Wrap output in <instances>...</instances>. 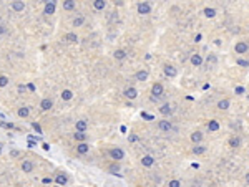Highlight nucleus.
<instances>
[{
    "label": "nucleus",
    "mask_w": 249,
    "mask_h": 187,
    "mask_svg": "<svg viewBox=\"0 0 249 187\" xmlns=\"http://www.w3.org/2000/svg\"><path fill=\"white\" fill-rule=\"evenodd\" d=\"M163 91H164V88H163V85L161 83H154L153 86H151V101H156L158 98H161L163 96Z\"/></svg>",
    "instance_id": "f257e3e1"
},
{
    "label": "nucleus",
    "mask_w": 249,
    "mask_h": 187,
    "mask_svg": "<svg viewBox=\"0 0 249 187\" xmlns=\"http://www.w3.org/2000/svg\"><path fill=\"white\" fill-rule=\"evenodd\" d=\"M136 10H138L140 15H149V12H151V4H148V2H140V4L136 5Z\"/></svg>",
    "instance_id": "f03ea898"
},
{
    "label": "nucleus",
    "mask_w": 249,
    "mask_h": 187,
    "mask_svg": "<svg viewBox=\"0 0 249 187\" xmlns=\"http://www.w3.org/2000/svg\"><path fill=\"white\" fill-rule=\"evenodd\" d=\"M234 51L238 55H244L249 51V45L246 43V42H238V43L234 45Z\"/></svg>",
    "instance_id": "7ed1b4c3"
},
{
    "label": "nucleus",
    "mask_w": 249,
    "mask_h": 187,
    "mask_svg": "<svg viewBox=\"0 0 249 187\" xmlns=\"http://www.w3.org/2000/svg\"><path fill=\"white\" fill-rule=\"evenodd\" d=\"M110 156L113 161H121L124 157V151L120 148H113V149H110Z\"/></svg>",
    "instance_id": "20e7f679"
},
{
    "label": "nucleus",
    "mask_w": 249,
    "mask_h": 187,
    "mask_svg": "<svg viewBox=\"0 0 249 187\" xmlns=\"http://www.w3.org/2000/svg\"><path fill=\"white\" fill-rule=\"evenodd\" d=\"M163 71H164V75L168 76V78H176V75H178V70L174 68L173 65H164L163 66Z\"/></svg>",
    "instance_id": "39448f33"
},
{
    "label": "nucleus",
    "mask_w": 249,
    "mask_h": 187,
    "mask_svg": "<svg viewBox=\"0 0 249 187\" xmlns=\"http://www.w3.org/2000/svg\"><path fill=\"white\" fill-rule=\"evenodd\" d=\"M158 128H160V131H163V133H170V131L173 129V124H171V121L163 119V121L158 122Z\"/></svg>",
    "instance_id": "423d86ee"
},
{
    "label": "nucleus",
    "mask_w": 249,
    "mask_h": 187,
    "mask_svg": "<svg viewBox=\"0 0 249 187\" xmlns=\"http://www.w3.org/2000/svg\"><path fill=\"white\" fill-rule=\"evenodd\" d=\"M173 106L170 105V103H164V105H161V108H160V113L163 116H170V114H173Z\"/></svg>",
    "instance_id": "0eeeda50"
},
{
    "label": "nucleus",
    "mask_w": 249,
    "mask_h": 187,
    "mask_svg": "<svg viewBox=\"0 0 249 187\" xmlns=\"http://www.w3.org/2000/svg\"><path fill=\"white\" fill-rule=\"evenodd\" d=\"M123 94L128 98V99H136V96H138V91H136V88L130 86V88H126V90H124Z\"/></svg>",
    "instance_id": "6e6552de"
},
{
    "label": "nucleus",
    "mask_w": 249,
    "mask_h": 187,
    "mask_svg": "<svg viewBox=\"0 0 249 187\" xmlns=\"http://www.w3.org/2000/svg\"><path fill=\"white\" fill-rule=\"evenodd\" d=\"M141 164L145 165V167H151V165L154 164V157H153V156H149V154L143 156V157H141Z\"/></svg>",
    "instance_id": "1a4fd4ad"
},
{
    "label": "nucleus",
    "mask_w": 249,
    "mask_h": 187,
    "mask_svg": "<svg viewBox=\"0 0 249 187\" xmlns=\"http://www.w3.org/2000/svg\"><path fill=\"white\" fill-rule=\"evenodd\" d=\"M191 65L193 66H201V65H203V56H201V55H198V53L191 55Z\"/></svg>",
    "instance_id": "9d476101"
},
{
    "label": "nucleus",
    "mask_w": 249,
    "mask_h": 187,
    "mask_svg": "<svg viewBox=\"0 0 249 187\" xmlns=\"http://www.w3.org/2000/svg\"><path fill=\"white\" fill-rule=\"evenodd\" d=\"M135 78H136V81H146L148 79V71L146 70H140V71L135 73Z\"/></svg>",
    "instance_id": "9b49d317"
},
{
    "label": "nucleus",
    "mask_w": 249,
    "mask_h": 187,
    "mask_svg": "<svg viewBox=\"0 0 249 187\" xmlns=\"http://www.w3.org/2000/svg\"><path fill=\"white\" fill-rule=\"evenodd\" d=\"M229 106H231V101L229 99H219L218 101V109H221V111L229 109Z\"/></svg>",
    "instance_id": "f8f14e48"
},
{
    "label": "nucleus",
    "mask_w": 249,
    "mask_h": 187,
    "mask_svg": "<svg viewBox=\"0 0 249 187\" xmlns=\"http://www.w3.org/2000/svg\"><path fill=\"white\" fill-rule=\"evenodd\" d=\"M239 146H241V137H239V136L229 137V148L236 149V148H239Z\"/></svg>",
    "instance_id": "ddd939ff"
},
{
    "label": "nucleus",
    "mask_w": 249,
    "mask_h": 187,
    "mask_svg": "<svg viewBox=\"0 0 249 187\" xmlns=\"http://www.w3.org/2000/svg\"><path fill=\"white\" fill-rule=\"evenodd\" d=\"M208 131H211V133L219 131V122H218L216 119H211V121L208 122Z\"/></svg>",
    "instance_id": "4468645a"
},
{
    "label": "nucleus",
    "mask_w": 249,
    "mask_h": 187,
    "mask_svg": "<svg viewBox=\"0 0 249 187\" xmlns=\"http://www.w3.org/2000/svg\"><path fill=\"white\" fill-rule=\"evenodd\" d=\"M86 128H88V122L86 121H83V119L76 121V133H85Z\"/></svg>",
    "instance_id": "2eb2a0df"
},
{
    "label": "nucleus",
    "mask_w": 249,
    "mask_h": 187,
    "mask_svg": "<svg viewBox=\"0 0 249 187\" xmlns=\"http://www.w3.org/2000/svg\"><path fill=\"white\" fill-rule=\"evenodd\" d=\"M191 141L194 144H199L201 141H203V133H201V131H194V133L191 134Z\"/></svg>",
    "instance_id": "dca6fc26"
},
{
    "label": "nucleus",
    "mask_w": 249,
    "mask_h": 187,
    "mask_svg": "<svg viewBox=\"0 0 249 187\" xmlns=\"http://www.w3.org/2000/svg\"><path fill=\"white\" fill-rule=\"evenodd\" d=\"M22 171H23V172H32L33 171V162L32 161H23L22 162Z\"/></svg>",
    "instance_id": "f3484780"
},
{
    "label": "nucleus",
    "mask_w": 249,
    "mask_h": 187,
    "mask_svg": "<svg viewBox=\"0 0 249 187\" xmlns=\"http://www.w3.org/2000/svg\"><path fill=\"white\" fill-rule=\"evenodd\" d=\"M52 99H48V98H45V99H42V103H40V108L43 109V111H48L50 108H52Z\"/></svg>",
    "instance_id": "a211bd4d"
},
{
    "label": "nucleus",
    "mask_w": 249,
    "mask_h": 187,
    "mask_svg": "<svg viewBox=\"0 0 249 187\" xmlns=\"http://www.w3.org/2000/svg\"><path fill=\"white\" fill-rule=\"evenodd\" d=\"M76 151H78L80 154H86V152L90 151V146L86 142H80L78 146H76Z\"/></svg>",
    "instance_id": "6ab92c4d"
},
{
    "label": "nucleus",
    "mask_w": 249,
    "mask_h": 187,
    "mask_svg": "<svg viewBox=\"0 0 249 187\" xmlns=\"http://www.w3.org/2000/svg\"><path fill=\"white\" fill-rule=\"evenodd\" d=\"M53 12H55V2H46L45 4V13L52 15Z\"/></svg>",
    "instance_id": "aec40b11"
},
{
    "label": "nucleus",
    "mask_w": 249,
    "mask_h": 187,
    "mask_svg": "<svg viewBox=\"0 0 249 187\" xmlns=\"http://www.w3.org/2000/svg\"><path fill=\"white\" fill-rule=\"evenodd\" d=\"M204 152H206V148H204V146H201V144H196L194 148H193V154H196V156L204 154Z\"/></svg>",
    "instance_id": "412c9836"
},
{
    "label": "nucleus",
    "mask_w": 249,
    "mask_h": 187,
    "mask_svg": "<svg viewBox=\"0 0 249 187\" xmlns=\"http://www.w3.org/2000/svg\"><path fill=\"white\" fill-rule=\"evenodd\" d=\"M204 17H208V18H214V17H216V8L206 7V8H204Z\"/></svg>",
    "instance_id": "4be33fe9"
},
{
    "label": "nucleus",
    "mask_w": 249,
    "mask_h": 187,
    "mask_svg": "<svg viewBox=\"0 0 249 187\" xmlns=\"http://www.w3.org/2000/svg\"><path fill=\"white\" fill-rule=\"evenodd\" d=\"M93 7H95L96 10H103V8L106 7V2H103V0H95V2H93Z\"/></svg>",
    "instance_id": "5701e85b"
},
{
    "label": "nucleus",
    "mask_w": 249,
    "mask_h": 187,
    "mask_svg": "<svg viewBox=\"0 0 249 187\" xmlns=\"http://www.w3.org/2000/svg\"><path fill=\"white\" fill-rule=\"evenodd\" d=\"M68 182V179H67V176H65V174H58V176H57V184H58V186H65V184H67Z\"/></svg>",
    "instance_id": "b1692460"
},
{
    "label": "nucleus",
    "mask_w": 249,
    "mask_h": 187,
    "mask_svg": "<svg viewBox=\"0 0 249 187\" xmlns=\"http://www.w3.org/2000/svg\"><path fill=\"white\" fill-rule=\"evenodd\" d=\"M83 23H85V18H83V15H80V17H76L73 20V27L75 28H78V27H82Z\"/></svg>",
    "instance_id": "393cba45"
},
{
    "label": "nucleus",
    "mask_w": 249,
    "mask_h": 187,
    "mask_svg": "<svg viewBox=\"0 0 249 187\" xmlns=\"http://www.w3.org/2000/svg\"><path fill=\"white\" fill-rule=\"evenodd\" d=\"M71 98H73V93H71L70 90H63V91H62V99H65V101H70Z\"/></svg>",
    "instance_id": "a878e982"
},
{
    "label": "nucleus",
    "mask_w": 249,
    "mask_h": 187,
    "mask_svg": "<svg viewBox=\"0 0 249 187\" xmlns=\"http://www.w3.org/2000/svg\"><path fill=\"white\" fill-rule=\"evenodd\" d=\"M12 8H14L15 12H22L25 8V4L23 2H14V4H12Z\"/></svg>",
    "instance_id": "bb28decb"
},
{
    "label": "nucleus",
    "mask_w": 249,
    "mask_h": 187,
    "mask_svg": "<svg viewBox=\"0 0 249 187\" xmlns=\"http://www.w3.org/2000/svg\"><path fill=\"white\" fill-rule=\"evenodd\" d=\"M126 51L124 50H116L115 51V58H116V60H124V58H126Z\"/></svg>",
    "instance_id": "cd10ccee"
},
{
    "label": "nucleus",
    "mask_w": 249,
    "mask_h": 187,
    "mask_svg": "<svg viewBox=\"0 0 249 187\" xmlns=\"http://www.w3.org/2000/svg\"><path fill=\"white\" fill-rule=\"evenodd\" d=\"M65 40L70 42V43H75V42H78V36L75 35V33H67V35H65Z\"/></svg>",
    "instance_id": "c85d7f7f"
},
{
    "label": "nucleus",
    "mask_w": 249,
    "mask_h": 187,
    "mask_svg": "<svg viewBox=\"0 0 249 187\" xmlns=\"http://www.w3.org/2000/svg\"><path fill=\"white\" fill-rule=\"evenodd\" d=\"M28 114H30V109L27 108V106H23V108L18 109V116H20V118H27Z\"/></svg>",
    "instance_id": "c756f323"
},
{
    "label": "nucleus",
    "mask_w": 249,
    "mask_h": 187,
    "mask_svg": "<svg viewBox=\"0 0 249 187\" xmlns=\"http://www.w3.org/2000/svg\"><path fill=\"white\" fill-rule=\"evenodd\" d=\"M206 63H208V65H216V63H218V56H216V55H208Z\"/></svg>",
    "instance_id": "7c9ffc66"
},
{
    "label": "nucleus",
    "mask_w": 249,
    "mask_h": 187,
    "mask_svg": "<svg viewBox=\"0 0 249 187\" xmlns=\"http://www.w3.org/2000/svg\"><path fill=\"white\" fill-rule=\"evenodd\" d=\"M63 8L65 10H73L75 8V2L73 0H67V2H63Z\"/></svg>",
    "instance_id": "2f4dec72"
},
{
    "label": "nucleus",
    "mask_w": 249,
    "mask_h": 187,
    "mask_svg": "<svg viewBox=\"0 0 249 187\" xmlns=\"http://www.w3.org/2000/svg\"><path fill=\"white\" fill-rule=\"evenodd\" d=\"M75 139L78 141V142H86V134L85 133H76L75 134Z\"/></svg>",
    "instance_id": "473e14b6"
},
{
    "label": "nucleus",
    "mask_w": 249,
    "mask_h": 187,
    "mask_svg": "<svg viewBox=\"0 0 249 187\" xmlns=\"http://www.w3.org/2000/svg\"><path fill=\"white\" fill-rule=\"evenodd\" d=\"M236 63H238L239 66H244V68H249V61H248V60H242V58H238V60H236Z\"/></svg>",
    "instance_id": "72a5a7b5"
},
{
    "label": "nucleus",
    "mask_w": 249,
    "mask_h": 187,
    "mask_svg": "<svg viewBox=\"0 0 249 187\" xmlns=\"http://www.w3.org/2000/svg\"><path fill=\"white\" fill-rule=\"evenodd\" d=\"M168 187H181V182H179L178 179H173V180H170Z\"/></svg>",
    "instance_id": "f704fd0d"
},
{
    "label": "nucleus",
    "mask_w": 249,
    "mask_h": 187,
    "mask_svg": "<svg viewBox=\"0 0 249 187\" xmlns=\"http://www.w3.org/2000/svg\"><path fill=\"white\" fill-rule=\"evenodd\" d=\"M234 93H236V94H244V93H246V88H244V86H236V88H234Z\"/></svg>",
    "instance_id": "c9c22d12"
},
{
    "label": "nucleus",
    "mask_w": 249,
    "mask_h": 187,
    "mask_svg": "<svg viewBox=\"0 0 249 187\" xmlns=\"http://www.w3.org/2000/svg\"><path fill=\"white\" fill-rule=\"evenodd\" d=\"M8 85V78L7 76H0V86H7Z\"/></svg>",
    "instance_id": "e433bc0d"
},
{
    "label": "nucleus",
    "mask_w": 249,
    "mask_h": 187,
    "mask_svg": "<svg viewBox=\"0 0 249 187\" xmlns=\"http://www.w3.org/2000/svg\"><path fill=\"white\" fill-rule=\"evenodd\" d=\"M128 141L130 142H135V141H138V136H136V134H131V136L128 137Z\"/></svg>",
    "instance_id": "4c0bfd02"
},
{
    "label": "nucleus",
    "mask_w": 249,
    "mask_h": 187,
    "mask_svg": "<svg viewBox=\"0 0 249 187\" xmlns=\"http://www.w3.org/2000/svg\"><path fill=\"white\" fill-rule=\"evenodd\" d=\"M32 126H33V129H37V133H42V129H40V126L37 124V122H33Z\"/></svg>",
    "instance_id": "58836bf2"
},
{
    "label": "nucleus",
    "mask_w": 249,
    "mask_h": 187,
    "mask_svg": "<svg viewBox=\"0 0 249 187\" xmlns=\"http://www.w3.org/2000/svg\"><path fill=\"white\" fill-rule=\"evenodd\" d=\"M141 116H143V118H146V119H153V116H151V114H146V113H141Z\"/></svg>",
    "instance_id": "ea45409f"
},
{
    "label": "nucleus",
    "mask_w": 249,
    "mask_h": 187,
    "mask_svg": "<svg viewBox=\"0 0 249 187\" xmlns=\"http://www.w3.org/2000/svg\"><path fill=\"white\" fill-rule=\"evenodd\" d=\"M10 154H12V157H17V156H18V154H20V152H18V151H12V152H10Z\"/></svg>",
    "instance_id": "a19ab883"
},
{
    "label": "nucleus",
    "mask_w": 249,
    "mask_h": 187,
    "mask_svg": "<svg viewBox=\"0 0 249 187\" xmlns=\"http://www.w3.org/2000/svg\"><path fill=\"white\" fill-rule=\"evenodd\" d=\"M52 182V179H50V177H45V179H43V184H50Z\"/></svg>",
    "instance_id": "79ce46f5"
},
{
    "label": "nucleus",
    "mask_w": 249,
    "mask_h": 187,
    "mask_svg": "<svg viewBox=\"0 0 249 187\" xmlns=\"http://www.w3.org/2000/svg\"><path fill=\"white\" fill-rule=\"evenodd\" d=\"M4 33H5V27L0 25V35H4Z\"/></svg>",
    "instance_id": "37998d69"
},
{
    "label": "nucleus",
    "mask_w": 249,
    "mask_h": 187,
    "mask_svg": "<svg viewBox=\"0 0 249 187\" xmlns=\"http://www.w3.org/2000/svg\"><path fill=\"white\" fill-rule=\"evenodd\" d=\"M246 182H248V184H249V172H248V174H246Z\"/></svg>",
    "instance_id": "c03bdc74"
},
{
    "label": "nucleus",
    "mask_w": 249,
    "mask_h": 187,
    "mask_svg": "<svg viewBox=\"0 0 249 187\" xmlns=\"http://www.w3.org/2000/svg\"><path fill=\"white\" fill-rule=\"evenodd\" d=\"M0 152H2V149H0Z\"/></svg>",
    "instance_id": "a18cd8bd"
},
{
    "label": "nucleus",
    "mask_w": 249,
    "mask_h": 187,
    "mask_svg": "<svg viewBox=\"0 0 249 187\" xmlns=\"http://www.w3.org/2000/svg\"><path fill=\"white\" fill-rule=\"evenodd\" d=\"M57 187H60V186H57Z\"/></svg>",
    "instance_id": "49530a36"
}]
</instances>
